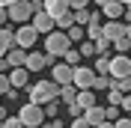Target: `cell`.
Listing matches in <instances>:
<instances>
[{
  "instance_id": "44dd1931",
  "label": "cell",
  "mask_w": 131,
  "mask_h": 128,
  "mask_svg": "<svg viewBox=\"0 0 131 128\" xmlns=\"http://www.w3.org/2000/svg\"><path fill=\"white\" fill-rule=\"evenodd\" d=\"M42 113H45V119H60V101L54 98V101L42 104Z\"/></svg>"
},
{
  "instance_id": "ee69618b",
  "label": "cell",
  "mask_w": 131,
  "mask_h": 128,
  "mask_svg": "<svg viewBox=\"0 0 131 128\" xmlns=\"http://www.w3.org/2000/svg\"><path fill=\"white\" fill-rule=\"evenodd\" d=\"M90 3H98V6H104V3H107V0H90Z\"/></svg>"
},
{
  "instance_id": "f1b7e54d",
  "label": "cell",
  "mask_w": 131,
  "mask_h": 128,
  "mask_svg": "<svg viewBox=\"0 0 131 128\" xmlns=\"http://www.w3.org/2000/svg\"><path fill=\"white\" fill-rule=\"evenodd\" d=\"M119 113H122L119 107H113V104H107V107H104V119H107V122H116V119H119Z\"/></svg>"
},
{
  "instance_id": "7dc6e473",
  "label": "cell",
  "mask_w": 131,
  "mask_h": 128,
  "mask_svg": "<svg viewBox=\"0 0 131 128\" xmlns=\"http://www.w3.org/2000/svg\"><path fill=\"white\" fill-rule=\"evenodd\" d=\"M63 128H69V125H63Z\"/></svg>"
},
{
  "instance_id": "ba28073f",
  "label": "cell",
  "mask_w": 131,
  "mask_h": 128,
  "mask_svg": "<svg viewBox=\"0 0 131 128\" xmlns=\"http://www.w3.org/2000/svg\"><path fill=\"white\" fill-rule=\"evenodd\" d=\"M48 66H57V60H54V57H48L45 51L27 54V63H24V69H27V72H42V69H48Z\"/></svg>"
},
{
  "instance_id": "d590c367",
  "label": "cell",
  "mask_w": 131,
  "mask_h": 128,
  "mask_svg": "<svg viewBox=\"0 0 131 128\" xmlns=\"http://www.w3.org/2000/svg\"><path fill=\"white\" fill-rule=\"evenodd\" d=\"M113 128H131V119L128 116H119V119L113 122Z\"/></svg>"
},
{
  "instance_id": "836d02e7",
  "label": "cell",
  "mask_w": 131,
  "mask_h": 128,
  "mask_svg": "<svg viewBox=\"0 0 131 128\" xmlns=\"http://www.w3.org/2000/svg\"><path fill=\"white\" fill-rule=\"evenodd\" d=\"M39 128H63V119H45Z\"/></svg>"
},
{
  "instance_id": "7a4b0ae2",
  "label": "cell",
  "mask_w": 131,
  "mask_h": 128,
  "mask_svg": "<svg viewBox=\"0 0 131 128\" xmlns=\"http://www.w3.org/2000/svg\"><path fill=\"white\" fill-rule=\"evenodd\" d=\"M69 48H72V42L66 39V33L54 30V33H48V36H45V54L54 57V60H57V57H63Z\"/></svg>"
},
{
  "instance_id": "3957f363",
  "label": "cell",
  "mask_w": 131,
  "mask_h": 128,
  "mask_svg": "<svg viewBox=\"0 0 131 128\" xmlns=\"http://www.w3.org/2000/svg\"><path fill=\"white\" fill-rule=\"evenodd\" d=\"M18 119H21V125L24 128H39L42 122H45V113H42L39 104H21V110H18Z\"/></svg>"
},
{
  "instance_id": "d6a6232c",
  "label": "cell",
  "mask_w": 131,
  "mask_h": 128,
  "mask_svg": "<svg viewBox=\"0 0 131 128\" xmlns=\"http://www.w3.org/2000/svg\"><path fill=\"white\" fill-rule=\"evenodd\" d=\"M9 89H12L9 87V74H0V95H6Z\"/></svg>"
},
{
  "instance_id": "7402d4cb",
  "label": "cell",
  "mask_w": 131,
  "mask_h": 128,
  "mask_svg": "<svg viewBox=\"0 0 131 128\" xmlns=\"http://www.w3.org/2000/svg\"><path fill=\"white\" fill-rule=\"evenodd\" d=\"M66 39L72 42V45H74V42H83V39H86V36H83V27L72 24V27H69V30H66Z\"/></svg>"
},
{
  "instance_id": "b9f144b4",
  "label": "cell",
  "mask_w": 131,
  "mask_h": 128,
  "mask_svg": "<svg viewBox=\"0 0 131 128\" xmlns=\"http://www.w3.org/2000/svg\"><path fill=\"white\" fill-rule=\"evenodd\" d=\"M12 3H18V0H0V6L6 9V6H12Z\"/></svg>"
},
{
  "instance_id": "f546056e",
  "label": "cell",
  "mask_w": 131,
  "mask_h": 128,
  "mask_svg": "<svg viewBox=\"0 0 131 128\" xmlns=\"http://www.w3.org/2000/svg\"><path fill=\"white\" fill-rule=\"evenodd\" d=\"M116 89H119L122 95H131V78H125V80H116Z\"/></svg>"
},
{
  "instance_id": "f6af8a7d",
  "label": "cell",
  "mask_w": 131,
  "mask_h": 128,
  "mask_svg": "<svg viewBox=\"0 0 131 128\" xmlns=\"http://www.w3.org/2000/svg\"><path fill=\"white\" fill-rule=\"evenodd\" d=\"M116 3H122V6H131V0H116Z\"/></svg>"
},
{
  "instance_id": "6da1fadb",
  "label": "cell",
  "mask_w": 131,
  "mask_h": 128,
  "mask_svg": "<svg viewBox=\"0 0 131 128\" xmlns=\"http://www.w3.org/2000/svg\"><path fill=\"white\" fill-rule=\"evenodd\" d=\"M57 92H60V87L54 80H36V83H30V104H39L42 107V104L54 101Z\"/></svg>"
},
{
  "instance_id": "74e56055",
  "label": "cell",
  "mask_w": 131,
  "mask_h": 128,
  "mask_svg": "<svg viewBox=\"0 0 131 128\" xmlns=\"http://www.w3.org/2000/svg\"><path fill=\"white\" fill-rule=\"evenodd\" d=\"M69 128H90V125H86L83 116H78V119H72V125H69Z\"/></svg>"
},
{
  "instance_id": "277c9868",
  "label": "cell",
  "mask_w": 131,
  "mask_h": 128,
  "mask_svg": "<svg viewBox=\"0 0 131 128\" xmlns=\"http://www.w3.org/2000/svg\"><path fill=\"white\" fill-rule=\"evenodd\" d=\"M39 42V33L33 30L30 24H21L15 33H12V48H21V51H27V48H33Z\"/></svg>"
},
{
  "instance_id": "bcb514c9",
  "label": "cell",
  "mask_w": 131,
  "mask_h": 128,
  "mask_svg": "<svg viewBox=\"0 0 131 128\" xmlns=\"http://www.w3.org/2000/svg\"><path fill=\"white\" fill-rule=\"evenodd\" d=\"M128 119H131V113H128Z\"/></svg>"
},
{
  "instance_id": "f35d334b",
  "label": "cell",
  "mask_w": 131,
  "mask_h": 128,
  "mask_svg": "<svg viewBox=\"0 0 131 128\" xmlns=\"http://www.w3.org/2000/svg\"><path fill=\"white\" fill-rule=\"evenodd\" d=\"M122 24L131 27V6H125V12H122Z\"/></svg>"
},
{
  "instance_id": "5bb4252c",
  "label": "cell",
  "mask_w": 131,
  "mask_h": 128,
  "mask_svg": "<svg viewBox=\"0 0 131 128\" xmlns=\"http://www.w3.org/2000/svg\"><path fill=\"white\" fill-rule=\"evenodd\" d=\"M27 80H30V72L27 69H9V87L12 89H24Z\"/></svg>"
},
{
  "instance_id": "2e32d148",
  "label": "cell",
  "mask_w": 131,
  "mask_h": 128,
  "mask_svg": "<svg viewBox=\"0 0 131 128\" xmlns=\"http://www.w3.org/2000/svg\"><path fill=\"white\" fill-rule=\"evenodd\" d=\"M83 119H86V125H90V128L101 125V122H104V107H101V104H92L90 110H83Z\"/></svg>"
},
{
  "instance_id": "1f68e13d",
  "label": "cell",
  "mask_w": 131,
  "mask_h": 128,
  "mask_svg": "<svg viewBox=\"0 0 131 128\" xmlns=\"http://www.w3.org/2000/svg\"><path fill=\"white\" fill-rule=\"evenodd\" d=\"M0 128H24V125H21V119H18V116H6V122H3Z\"/></svg>"
},
{
  "instance_id": "cb8c5ba5",
  "label": "cell",
  "mask_w": 131,
  "mask_h": 128,
  "mask_svg": "<svg viewBox=\"0 0 131 128\" xmlns=\"http://www.w3.org/2000/svg\"><path fill=\"white\" fill-rule=\"evenodd\" d=\"M92 72H95V74H107V72H110V57H95Z\"/></svg>"
},
{
  "instance_id": "ffe728a7",
  "label": "cell",
  "mask_w": 131,
  "mask_h": 128,
  "mask_svg": "<svg viewBox=\"0 0 131 128\" xmlns=\"http://www.w3.org/2000/svg\"><path fill=\"white\" fill-rule=\"evenodd\" d=\"M81 60H83V57L78 54V48H69V51L63 54V63H66V66H72V69H78V66H83Z\"/></svg>"
},
{
  "instance_id": "7bdbcfd3",
  "label": "cell",
  "mask_w": 131,
  "mask_h": 128,
  "mask_svg": "<svg viewBox=\"0 0 131 128\" xmlns=\"http://www.w3.org/2000/svg\"><path fill=\"white\" fill-rule=\"evenodd\" d=\"M95 128H113V122H107V119H104L101 125H95Z\"/></svg>"
},
{
  "instance_id": "603a6c76",
  "label": "cell",
  "mask_w": 131,
  "mask_h": 128,
  "mask_svg": "<svg viewBox=\"0 0 131 128\" xmlns=\"http://www.w3.org/2000/svg\"><path fill=\"white\" fill-rule=\"evenodd\" d=\"M72 15H74V24L78 27H86L90 18H92V9H78V12H72Z\"/></svg>"
},
{
  "instance_id": "e575fe53",
  "label": "cell",
  "mask_w": 131,
  "mask_h": 128,
  "mask_svg": "<svg viewBox=\"0 0 131 128\" xmlns=\"http://www.w3.org/2000/svg\"><path fill=\"white\" fill-rule=\"evenodd\" d=\"M66 110H69V116H72V119H78V116H83V110L78 107V104H69Z\"/></svg>"
},
{
  "instance_id": "4dcf8cb0",
  "label": "cell",
  "mask_w": 131,
  "mask_h": 128,
  "mask_svg": "<svg viewBox=\"0 0 131 128\" xmlns=\"http://www.w3.org/2000/svg\"><path fill=\"white\" fill-rule=\"evenodd\" d=\"M66 3H69V9H72V12H78V9H86V6H90V0H66Z\"/></svg>"
},
{
  "instance_id": "9a60e30c",
  "label": "cell",
  "mask_w": 131,
  "mask_h": 128,
  "mask_svg": "<svg viewBox=\"0 0 131 128\" xmlns=\"http://www.w3.org/2000/svg\"><path fill=\"white\" fill-rule=\"evenodd\" d=\"M45 12H48V15L54 18V21H57L60 15L72 12V9H69V3H66V0H45Z\"/></svg>"
},
{
  "instance_id": "d4e9b609",
  "label": "cell",
  "mask_w": 131,
  "mask_h": 128,
  "mask_svg": "<svg viewBox=\"0 0 131 128\" xmlns=\"http://www.w3.org/2000/svg\"><path fill=\"white\" fill-rule=\"evenodd\" d=\"M110 48H116V54H128V51H131V42L125 39V36H119L116 42H110Z\"/></svg>"
},
{
  "instance_id": "ab89813d",
  "label": "cell",
  "mask_w": 131,
  "mask_h": 128,
  "mask_svg": "<svg viewBox=\"0 0 131 128\" xmlns=\"http://www.w3.org/2000/svg\"><path fill=\"white\" fill-rule=\"evenodd\" d=\"M6 21H9V18H6V9L0 6V27H6Z\"/></svg>"
},
{
  "instance_id": "5b68a950",
  "label": "cell",
  "mask_w": 131,
  "mask_h": 128,
  "mask_svg": "<svg viewBox=\"0 0 131 128\" xmlns=\"http://www.w3.org/2000/svg\"><path fill=\"white\" fill-rule=\"evenodd\" d=\"M6 18L9 21H15L18 27L27 24L33 18V6H30V0H18V3H12V6H6Z\"/></svg>"
},
{
  "instance_id": "83f0119b",
  "label": "cell",
  "mask_w": 131,
  "mask_h": 128,
  "mask_svg": "<svg viewBox=\"0 0 131 128\" xmlns=\"http://www.w3.org/2000/svg\"><path fill=\"white\" fill-rule=\"evenodd\" d=\"M78 54H81V57H95V45L83 39V42H81V48H78Z\"/></svg>"
},
{
  "instance_id": "d6986e66",
  "label": "cell",
  "mask_w": 131,
  "mask_h": 128,
  "mask_svg": "<svg viewBox=\"0 0 131 128\" xmlns=\"http://www.w3.org/2000/svg\"><path fill=\"white\" fill-rule=\"evenodd\" d=\"M9 48H12V30L9 27H0V60L6 57Z\"/></svg>"
},
{
  "instance_id": "4316f807",
  "label": "cell",
  "mask_w": 131,
  "mask_h": 128,
  "mask_svg": "<svg viewBox=\"0 0 131 128\" xmlns=\"http://www.w3.org/2000/svg\"><path fill=\"white\" fill-rule=\"evenodd\" d=\"M92 45H95V57H107V51H110V42H107L104 36H101L98 42H92Z\"/></svg>"
},
{
  "instance_id": "30bf717a",
  "label": "cell",
  "mask_w": 131,
  "mask_h": 128,
  "mask_svg": "<svg viewBox=\"0 0 131 128\" xmlns=\"http://www.w3.org/2000/svg\"><path fill=\"white\" fill-rule=\"evenodd\" d=\"M30 21H33L30 27H33L36 33H45V36H48V33H54V18H51L45 9H42V12H33V18H30Z\"/></svg>"
},
{
  "instance_id": "60d3db41",
  "label": "cell",
  "mask_w": 131,
  "mask_h": 128,
  "mask_svg": "<svg viewBox=\"0 0 131 128\" xmlns=\"http://www.w3.org/2000/svg\"><path fill=\"white\" fill-rule=\"evenodd\" d=\"M6 116H9V110H6V107H3V104H0V125L6 122Z\"/></svg>"
},
{
  "instance_id": "9c48e42d",
  "label": "cell",
  "mask_w": 131,
  "mask_h": 128,
  "mask_svg": "<svg viewBox=\"0 0 131 128\" xmlns=\"http://www.w3.org/2000/svg\"><path fill=\"white\" fill-rule=\"evenodd\" d=\"M72 66H66V63H57V66H51V80L57 83V87H69L72 83Z\"/></svg>"
},
{
  "instance_id": "52a82bcc",
  "label": "cell",
  "mask_w": 131,
  "mask_h": 128,
  "mask_svg": "<svg viewBox=\"0 0 131 128\" xmlns=\"http://www.w3.org/2000/svg\"><path fill=\"white\" fill-rule=\"evenodd\" d=\"M92 83H95V72H92L90 66H78V69L72 72V87L78 89V92L92 89Z\"/></svg>"
},
{
  "instance_id": "e0dca14e",
  "label": "cell",
  "mask_w": 131,
  "mask_h": 128,
  "mask_svg": "<svg viewBox=\"0 0 131 128\" xmlns=\"http://www.w3.org/2000/svg\"><path fill=\"white\" fill-rule=\"evenodd\" d=\"M74 104H78L81 110H90L92 104H95V92H92V89H83V92H78V98H74Z\"/></svg>"
},
{
  "instance_id": "484cf974",
  "label": "cell",
  "mask_w": 131,
  "mask_h": 128,
  "mask_svg": "<svg viewBox=\"0 0 131 128\" xmlns=\"http://www.w3.org/2000/svg\"><path fill=\"white\" fill-rule=\"evenodd\" d=\"M107 104H113V107H119V104H122V92H119L116 87L107 89Z\"/></svg>"
},
{
  "instance_id": "8fae6325",
  "label": "cell",
  "mask_w": 131,
  "mask_h": 128,
  "mask_svg": "<svg viewBox=\"0 0 131 128\" xmlns=\"http://www.w3.org/2000/svg\"><path fill=\"white\" fill-rule=\"evenodd\" d=\"M122 12H125V6L116 3V0H107L101 6V18H107V21H122Z\"/></svg>"
},
{
  "instance_id": "8d00e7d4",
  "label": "cell",
  "mask_w": 131,
  "mask_h": 128,
  "mask_svg": "<svg viewBox=\"0 0 131 128\" xmlns=\"http://www.w3.org/2000/svg\"><path fill=\"white\" fill-rule=\"evenodd\" d=\"M119 110L131 113V95H122V104H119Z\"/></svg>"
},
{
  "instance_id": "7c38bea8",
  "label": "cell",
  "mask_w": 131,
  "mask_h": 128,
  "mask_svg": "<svg viewBox=\"0 0 131 128\" xmlns=\"http://www.w3.org/2000/svg\"><path fill=\"white\" fill-rule=\"evenodd\" d=\"M122 30H125L122 21H104V24H101V36H104L107 42H116L122 36Z\"/></svg>"
},
{
  "instance_id": "4fadbf2b",
  "label": "cell",
  "mask_w": 131,
  "mask_h": 128,
  "mask_svg": "<svg viewBox=\"0 0 131 128\" xmlns=\"http://www.w3.org/2000/svg\"><path fill=\"white\" fill-rule=\"evenodd\" d=\"M3 60L9 63V69H24V63H27V51H21V48H9Z\"/></svg>"
},
{
  "instance_id": "ac0fdd59",
  "label": "cell",
  "mask_w": 131,
  "mask_h": 128,
  "mask_svg": "<svg viewBox=\"0 0 131 128\" xmlns=\"http://www.w3.org/2000/svg\"><path fill=\"white\" fill-rule=\"evenodd\" d=\"M74 98H78V89H74L72 83H69V87H60V92H57V101H63L66 107H69V104H74Z\"/></svg>"
},
{
  "instance_id": "8992f818",
  "label": "cell",
  "mask_w": 131,
  "mask_h": 128,
  "mask_svg": "<svg viewBox=\"0 0 131 128\" xmlns=\"http://www.w3.org/2000/svg\"><path fill=\"white\" fill-rule=\"evenodd\" d=\"M110 78L113 80H125V78H131V57L128 54H116V57H110Z\"/></svg>"
}]
</instances>
